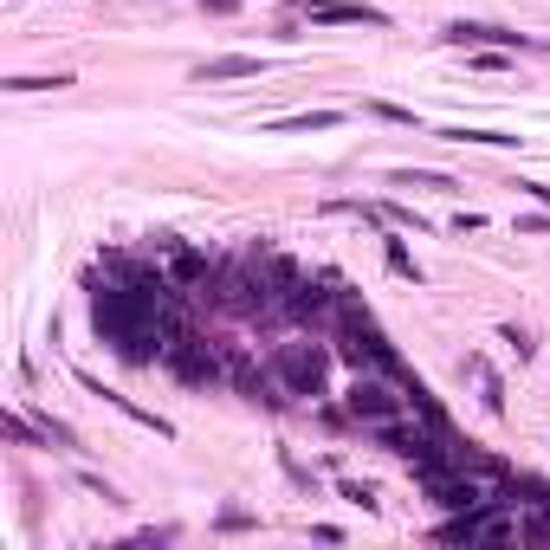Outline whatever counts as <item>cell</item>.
<instances>
[{"label":"cell","mask_w":550,"mask_h":550,"mask_svg":"<svg viewBox=\"0 0 550 550\" xmlns=\"http://www.w3.org/2000/svg\"><path fill=\"white\" fill-rule=\"evenodd\" d=\"M149 259H156L162 272H169L175 285H208L214 279V259L201 253V246H188V240H175V233H156V240H149Z\"/></svg>","instance_id":"cell-1"},{"label":"cell","mask_w":550,"mask_h":550,"mask_svg":"<svg viewBox=\"0 0 550 550\" xmlns=\"http://www.w3.org/2000/svg\"><path fill=\"white\" fill-rule=\"evenodd\" d=\"M285 13L311 26H389V13L369 7V0H292Z\"/></svg>","instance_id":"cell-2"},{"label":"cell","mask_w":550,"mask_h":550,"mask_svg":"<svg viewBox=\"0 0 550 550\" xmlns=\"http://www.w3.org/2000/svg\"><path fill=\"white\" fill-rule=\"evenodd\" d=\"M162 356H169V369H175L182 382H220V376H227V363H220V356L195 337V330H175Z\"/></svg>","instance_id":"cell-3"},{"label":"cell","mask_w":550,"mask_h":550,"mask_svg":"<svg viewBox=\"0 0 550 550\" xmlns=\"http://www.w3.org/2000/svg\"><path fill=\"white\" fill-rule=\"evenodd\" d=\"M324 350H305V343H292V350H279V389L285 395H324Z\"/></svg>","instance_id":"cell-4"},{"label":"cell","mask_w":550,"mask_h":550,"mask_svg":"<svg viewBox=\"0 0 550 550\" xmlns=\"http://www.w3.org/2000/svg\"><path fill=\"white\" fill-rule=\"evenodd\" d=\"M440 39H447V46H518V52H525L531 46V39L525 33H512V26H479V20H447V26H440Z\"/></svg>","instance_id":"cell-5"},{"label":"cell","mask_w":550,"mask_h":550,"mask_svg":"<svg viewBox=\"0 0 550 550\" xmlns=\"http://www.w3.org/2000/svg\"><path fill=\"white\" fill-rule=\"evenodd\" d=\"M259 59H246V52H233V59H208L195 65V85H227V78H253Z\"/></svg>","instance_id":"cell-6"},{"label":"cell","mask_w":550,"mask_h":550,"mask_svg":"<svg viewBox=\"0 0 550 550\" xmlns=\"http://www.w3.org/2000/svg\"><path fill=\"white\" fill-rule=\"evenodd\" d=\"M343 123V110H298V117H272L266 130L272 136H298V130H337Z\"/></svg>","instance_id":"cell-7"},{"label":"cell","mask_w":550,"mask_h":550,"mask_svg":"<svg viewBox=\"0 0 550 550\" xmlns=\"http://www.w3.org/2000/svg\"><path fill=\"white\" fill-rule=\"evenodd\" d=\"M59 85H72V78H65V72H52V78H7L13 98H26V91H59Z\"/></svg>","instance_id":"cell-8"},{"label":"cell","mask_w":550,"mask_h":550,"mask_svg":"<svg viewBox=\"0 0 550 550\" xmlns=\"http://www.w3.org/2000/svg\"><path fill=\"white\" fill-rule=\"evenodd\" d=\"M389 272H402V279H421V266L408 259V246H402V240H389Z\"/></svg>","instance_id":"cell-9"},{"label":"cell","mask_w":550,"mask_h":550,"mask_svg":"<svg viewBox=\"0 0 550 550\" xmlns=\"http://www.w3.org/2000/svg\"><path fill=\"white\" fill-rule=\"evenodd\" d=\"M395 188H453V182H447V175H415V169H402V175H395Z\"/></svg>","instance_id":"cell-10"},{"label":"cell","mask_w":550,"mask_h":550,"mask_svg":"<svg viewBox=\"0 0 550 550\" xmlns=\"http://www.w3.org/2000/svg\"><path fill=\"white\" fill-rule=\"evenodd\" d=\"M0 434H7V440H13V447H33V440H39V434H33V428H26V421H20V415H7V421H0Z\"/></svg>","instance_id":"cell-11"},{"label":"cell","mask_w":550,"mask_h":550,"mask_svg":"<svg viewBox=\"0 0 550 550\" xmlns=\"http://www.w3.org/2000/svg\"><path fill=\"white\" fill-rule=\"evenodd\" d=\"M343 499H350V505H363V512H369V505H376V492H369V486H356V479H343Z\"/></svg>","instance_id":"cell-12"},{"label":"cell","mask_w":550,"mask_h":550,"mask_svg":"<svg viewBox=\"0 0 550 550\" xmlns=\"http://www.w3.org/2000/svg\"><path fill=\"white\" fill-rule=\"evenodd\" d=\"M518 188H525L531 201H544V208H550V188H544V182H518Z\"/></svg>","instance_id":"cell-13"},{"label":"cell","mask_w":550,"mask_h":550,"mask_svg":"<svg viewBox=\"0 0 550 550\" xmlns=\"http://www.w3.org/2000/svg\"><path fill=\"white\" fill-rule=\"evenodd\" d=\"M208 13H240V0H201Z\"/></svg>","instance_id":"cell-14"}]
</instances>
